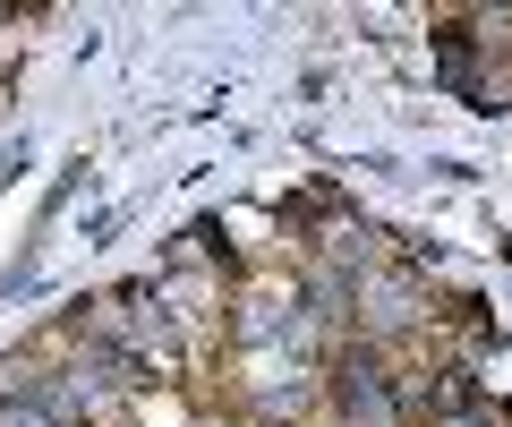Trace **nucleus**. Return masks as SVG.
<instances>
[{"label": "nucleus", "instance_id": "1", "mask_svg": "<svg viewBox=\"0 0 512 427\" xmlns=\"http://www.w3.org/2000/svg\"><path fill=\"white\" fill-rule=\"evenodd\" d=\"M333 393H342V427H402V393H393L376 351H342Z\"/></svg>", "mask_w": 512, "mask_h": 427}, {"label": "nucleus", "instance_id": "2", "mask_svg": "<svg viewBox=\"0 0 512 427\" xmlns=\"http://www.w3.org/2000/svg\"><path fill=\"white\" fill-rule=\"evenodd\" d=\"M0 427H60L52 402H0Z\"/></svg>", "mask_w": 512, "mask_h": 427}]
</instances>
